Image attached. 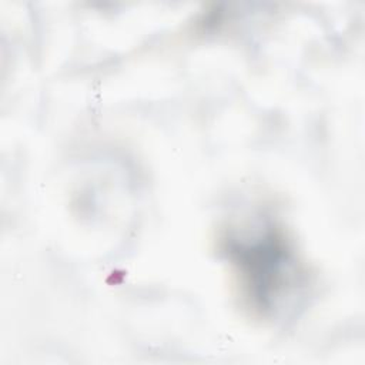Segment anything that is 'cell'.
<instances>
[{
	"label": "cell",
	"instance_id": "6da1fadb",
	"mask_svg": "<svg viewBox=\"0 0 365 365\" xmlns=\"http://www.w3.org/2000/svg\"><path fill=\"white\" fill-rule=\"evenodd\" d=\"M230 254L250 291V298L259 309H272L297 277L295 264L284 238L271 228L234 238Z\"/></svg>",
	"mask_w": 365,
	"mask_h": 365
}]
</instances>
